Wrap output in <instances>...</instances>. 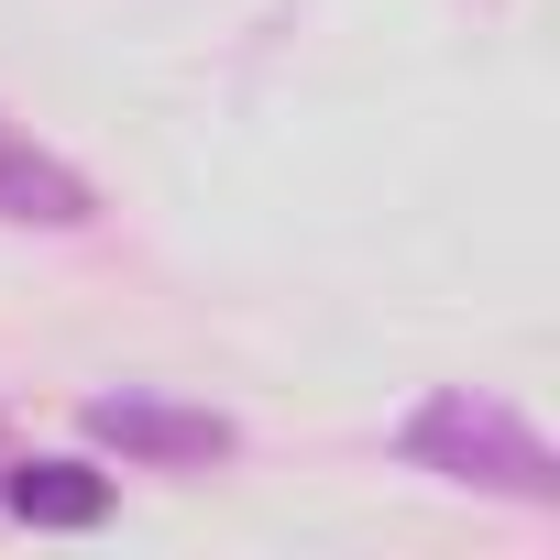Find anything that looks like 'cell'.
Masks as SVG:
<instances>
[{
    "instance_id": "cell-2",
    "label": "cell",
    "mask_w": 560,
    "mask_h": 560,
    "mask_svg": "<svg viewBox=\"0 0 560 560\" xmlns=\"http://www.w3.org/2000/svg\"><path fill=\"white\" fill-rule=\"evenodd\" d=\"M78 429H89L100 451L143 462V472H198V462H231V451H242V429H231L220 407H176V396H89Z\"/></svg>"
},
{
    "instance_id": "cell-4",
    "label": "cell",
    "mask_w": 560,
    "mask_h": 560,
    "mask_svg": "<svg viewBox=\"0 0 560 560\" xmlns=\"http://www.w3.org/2000/svg\"><path fill=\"white\" fill-rule=\"evenodd\" d=\"M0 505H12L23 527H100V516H110V472L45 451V462H12V472H0Z\"/></svg>"
},
{
    "instance_id": "cell-1",
    "label": "cell",
    "mask_w": 560,
    "mask_h": 560,
    "mask_svg": "<svg viewBox=\"0 0 560 560\" xmlns=\"http://www.w3.org/2000/svg\"><path fill=\"white\" fill-rule=\"evenodd\" d=\"M396 451L418 472H440V483H472V494H505V505H560V451L483 385H440L396 429Z\"/></svg>"
},
{
    "instance_id": "cell-3",
    "label": "cell",
    "mask_w": 560,
    "mask_h": 560,
    "mask_svg": "<svg viewBox=\"0 0 560 560\" xmlns=\"http://www.w3.org/2000/svg\"><path fill=\"white\" fill-rule=\"evenodd\" d=\"M0 220H12V231H89L100 220V187L67 154H45L34 132L0 121Z\"/></svg>"
}]
</instances>
